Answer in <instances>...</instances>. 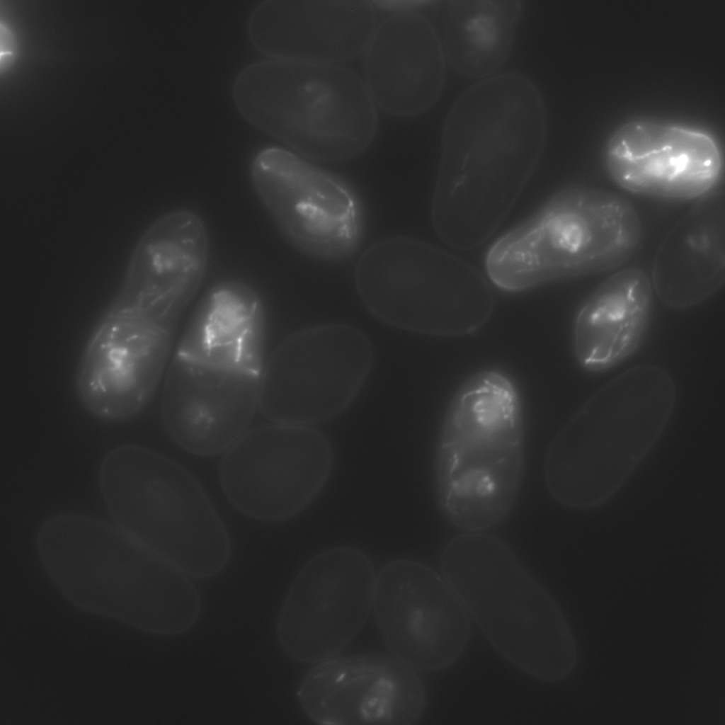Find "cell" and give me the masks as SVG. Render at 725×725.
Listing matches in <instances>:
<instances>
[{"mask_svg": "<svg viewBox=\"0 0 725 725\" xmlns=\"http://www.w3.org/2000/svg\"><path fill=\"white\" fill-rule=\"evenodd\" d=\"M547 132L540 93L522 74L492 76L457 98L443 127L431 209L444 244L473 249L497 230L534 173Z\"/></svg>", "mask_w": 725, "mask_h": 725, "instance_id": "obj_1", "label": "cell"}, {"mask_svg": "<svg viewBox=\"0 0 725 725\" xmlns=\"http://www.w3.org/2000/svg\"><path fill=\"white\" fill-rule=\"evenodd\" d=\"M262 300L247 283L221 280L195 307L169 360L161 418L170 438L199 456L227 451L259 411L265 358Z\"/></svg>", "mask_w": 725, "mask_h": 725, "instance_id": "obj_2", "label": "cell"}, {"mask_svg": "<svg viewBox=\"0 0 725 725\" xmlns=\"http://www.w3.org/2000/svg\"><path fill=\"white\" fill-rule=\"evenodd\" d=\"M676 399L668 373L635 366L596 391L548 445L543 473L561 506L590 510L610 501L653 449Z\"/></svg>", "mask_w": 725, "mask_h": 725, "instance_id": "obj_3", "label": "cell"}, {"mask_svg": "<svg viewBox=\"0 0 725 725\" xmlns=\"http://www.w3.org/2000/svg\"><path fill=\"white\" fill-rule=\"evenodd\" d=\"M524 417L513 381L479 371L455 392L439 431L434 459L437 502L463 532H486L517 499L524 471Z\"/></svg>", "mask_w": 725, "mask_h": 725, "instance_id": "obj_4", "label": "cell"}, {"mask_svg": "<svg viewBox=\"0 0 725 725\" xmlns=\"http://www.w3.org/2000/svg\"><path fill=\"white\" fill-rule=\"evenodd\" d=\"M441 574L492 646L526 674L558 682L573 670L577 647L561 608L508 544L486 532L451 539Z\"/></svg>", "mask_w": 725, "mask_h": 725, "instance_id": "obj_5", "label": "cell"}, {"mask_svg": "<svg viewBox=\"0 0 725 725\" xmlns=\"http://www.w3.org/2000/svg\"><path fill=\"white\" fill-rule=\"evenodd\" d=\"M232 95L248 122L311 161L353 159L377 132V108L362 79L340 64L257 62L238 75Z\"/></svg>", "mask_w": 725, "mask_h": 725, "instance_id": "obj_6", "label": "cell"}, {"mask_svg": "<svg viewBox=\"0 0 725 725\" xmlns=\"http://www.w3.org/2000/svg\"><path fill=\"white\" fill-rule=\"evenodd\" d=\"M103 501L116 525L189 577L219 573L227 532L205 491L183 466L137 445L110 450L98 469Z\"/></svg>", "mask_w": 725, "mask_h": 725, "instance_id": "obj_7", "label": "cell"}, {"mask_svg": "<svg viewBox=\"0 0 725 725\" xmlns=\"http://www.w3.org/2000/svg\"><path fill=\"white\" fill-rule=\"evenodd\" d=\"M632 204L605 190L565 187L489 251L491 270L509 292L607 272L624 264L641 237Z\"/></svg>", "mask_w": 725, "mask_h": 725, "instance_id": "obj_8", "label": "cell"}, {"mask_svg": "<svg viewBox=\"0 0 725 725\" xmlns=\"http://www.w3.org/2000/svg\"><path fill=\"white\" fill-rule=\"evenodd\" d=\"M358 294L369 312L389 326L423 334L472 333L489 318L492 290L473 266L424 241L395 236L359 258Z\"/></svg>", "mask_w": 725, "mask_h": 725, "instance_id": "obj_9", "label": "cell"}, {"mask_svg": "<svg viewBox=\"0 0 725 725\" xmlns=\"http://www.w3.org/2000/svg\"><path fill=\"white\" fill-rule=\"evenodd\" d=\"M35 544L62 592L132 595L139 629L170 621L187 602V576L116 525L81 514H57L40 525Z\"/></svg>", "mask_w": 725, "mask_h": 725, "instance_id": "obj_10", "label": "cell"}, {"mask_svg": "<svg viewBox=\"0 0 725 725\" xmlns=\"http://www.w3.org/2000/svg\"><path fill=\"white\" fill-rule=\"evenodd\" d=\"M184 311L119 290L96 324L76 367V395L89 413L124 421L142 411L166 370Z\"/></svg>", "mask_w": 725, "mask_h": 725, "instance_id": "obj_11", "label": "cell"}, {"mask_svg": "<svg viewBox=\"0 0 725 725\" xmlns=\"http://www.w3.org/2000/svg\"><path fill=\"white\" fill-rule=\"evenodd\" d=\"M372 362L369 340L351 326L295 332L266 360L259 411L275 423L312 426L329 421L353 401Z\"/></svg>", "mask_w": 725, "mask_h": 725, "instance_id": "obj_12", "label": "cell"}, {"mask_svg": "<svg viewBox=\"0 0 725 725\" xmlns=\"http://www.w3.org/2000/svg\"><path fill=\"white\" fill-rule=\"evenodd\" d=\"M250 176L262 205L296 250L332 261L356 251L362 236L363 213L358 197L345 181L276 147L254 156Z\"/></svg>", "mask_w": 725, "mask_h": 725, "instance_id": "obj_13", "label": "cell"}, {"mask_svg": "<svg viewBox=\"0 0 725 725\" xmlns=\"http://www.w3.org/2000/svg\"><path fill=\"white\" fill-rule=\"evenodd\" d=\"M333 453L311 426L270 423L248 430L225 452L222 488L244 515L263 521L293 518L319 495L331 474Z\"/></svg>", "mask_w": 725, "mask_h": 725, "instance_id": "obj_14", "label": "cell"}, {"mask_svg": "<svg viewBox=\"0 0 725 725\" xmlns=\"http://www.w3.org/2000/svg\"><path fill=\"white\" fill-rule=\"evenodd\" d=\"M376 576L372 561L358 549L338 547L314 556L294 578L278 613L281 649L303 663L335 656L366 622Z\"/></svg>", "mask_w": 725, "mask_h": 725, "instance_id": "obj_15", "label": "cell"}, {"mask_svg": "<svg viewBox=\"0 0 725 725\" xmlns=\"http://www.w3.org/2000/svg\"><path fill=\"white\" fill-rule=\"evenodd\" d=\"M372 609L392 655L414 670L449 668L470 639L469 615L460 600L441 573L418 561L397 559L382 568Z\"/></svg>", "mask_w": 725, "mask_h": 725, "instance_id": "obj_16", "label": "cell"}, {"mask_svg": "<svg viewBox=\"0 0 725 725\" xmlns=\"http://www.w3.org/2000/svg\"><path fill=\"white\" fill-rule=\"evenodd\" d=\"M297 698L321 724H411L423 712L426 692L413 668L392 655L368 653L316 663Z\"/></svg>", "mask_w": 725, "mask_h": 725, "instance_id": "obj_17", "label": "cell"}, {"mask_svg": "<svg viewBox=\"0 0 725 725\" xmlns=\"http://www.w3.org/2000/svg\"><path fill=\"white\" fill-rule=\"evenodd\" d=\"M605 163L611 178L626 190L678 201L714 189L723 171L722 154L712 136L648 120L629 121L613 133Z\"/></svg>", "mask_w": 725, "mask_h": 725, "instance_id": "obj_18", "label": "cell"}, {"mask_svg": "<svg viewBox=\"0 0 725 725\" xmlns=\"http://www.w3.org/2000/svg\"><path fill=\"white\" fill-rule=\"evenodd\" d=\"M377 25L372 1L272 0L254 8L248 33L269 59L340 64L363 54Z\"/></svg>", "mask_w": 725, "mask_h": 725, "instance_id": "obj_19", "label": "cell"}, {"mask_svg": "<svg viewBox=\"0 0 725 725\" xmlns=\"http://www.w3.org/2000/svg\"><path fill=\"white\" fill-rule=\"evenodd\" d=\"M442 41L414 11L377 25L363 52L362 81L377 108L399 118L418 115L440 98L446 79Z\"/></svg>", "mask_w": 725, "mask_h": 725, "instance_id": "obj_20", "label": "cell"}, {"mask_svg": "<svg viewBox=\"0 0 725 725\" xmlns=\"http://www.w3.org/2000/svg\"><path fill=\"white\" fill-rule=\"evenodd\" d=\"M724 190L699 198L661 243L653 264L651 285L659 299L674 309L696 306L724 281Z\"/></svg>", "mask_w": 725, "mask_h": 725, "instance_id": "obj_21", "label": "cell"}, {"mask_svg": "<svg viewBox=\"0 0 725 725\" xmlns=\"http://www.w3.org/2000/svg\"><path fill=\"white\" fill-rule=\"evenodd\" d=\"M652 301L651 282L641 269L626 268L602 282L575 316L572 341L579 365L603 372L632 356L646 333Z\"/></svg>", "mask_w": 725, "mask_h": 725, "instance_id": "obj_22", "label": "cell"}, {"mask_svg": "<svg viewBox=\"0 0 725 725\" xmlns=\"http://www.w3.org/2000/svg\"><path fill=\"white\" fill-rule=\"evenodd\" d=\"M522 9L520 1H449L442 40L447 63L464 78L494 76L510 53Z\"/></svg>", "mask_w": 725, "mask_h": 725, "instance_id": "obj_23", "label": "cell"}, {"mask_svg": "<svg viewBox=\"0 0 725 725\" xmlns=\"http://www.w3.org/2000/svg\"><path fill=\"white\" fill-rule=\"evenodd\" d=\"M374 5L394 13L414 11V8L426 3L418 0H384L372 1Z\"/></svg>", "mask_w": 725, "mask_h": 725, "instance_id": "obj_24", "label": "cell"}, {"mask_svg": "<svg viewBox=\"0 0 725 725\" xmlns=\"http://www.w3.org/2000/svg\"><path fill=\"white\" fill-rule=\"evenodd\" d=\"M14 38L7 28L1 25V55L13 54L14 50Z\"/></svg>", "mask_w": 725, "mask_h": 725, "instance_id": "obj_25", "label": "cell"}]
</instances>
